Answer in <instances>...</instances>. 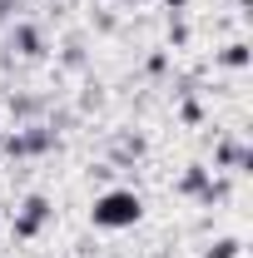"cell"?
<instances>
[{
  "mask_svg": "<svg viewBox=\"0 0 253 258\" xmlns=\"http://www.w3.org/2000/svg\"><path fill=\"white\" fill-rule=\"evenodd\" d=\"M139 214H144V204H139V194H129V189H114V194H99L95 199V228H134Z\"/></svg>",
  "mask_w": 253,
  "mask_h": 258,
  "instance_id": "obj_1",
  "label": "cell"
},
{
  "mask_svg": "<svg viewBox=\"0 0 253 258\" xmlns=\"http://www.w3.org/2000/svg\"><path fill=\"white\" fill-rule=\"evenodd\" d=\"M50 214H55V209H50V199H45V194H30V199H25V209H20V219H15V233H20V238H35L40 228L50 224Z\"/></svg>",
  "mask_w": 253,
  "mask_h": 258,
  "instance_id": "obj_2",
  "label": "cell"
},
{
  "mask_svg": "<svg viewBox=\"0 0 253 258\" xmlns=\"http://www.w3.org/2000/svg\"><path fill=\"white\" fill-rule=\"evenodd\" d=\"M5 149H10V154H45V149H55V129H25V134H10Z\"/></svg>",
  "mask_w": 253,
  "mask_h": 258,
  "instance_id": "obj_3",
  "label": "cell"
},
{
  "mask_svg": "<svg viewBox=\"0 0 253 258\" xmlns=\"http://www.w3.org/2000/svg\"><path fill=\"white\" fill-rule=\"evenodd\" d=\"M10 45H15V50H20L25 60H35V55H45V50H40V30H35V25H15V35H10Z\"/></svg>",
  "mask_w": 253,
  "mask_h": 258,
  "instance_id": "obj_4",
  "label": "cell"
},
{
  "mask_svg": "<svg viewBox=\"0 0 253 258\" xmlns=\"http://www.w3.org/2000/svg\"><path fill=\"white\" fill-rule=\"evenodd\" d=\"M219 164H228V169H243V164H248V149H243V144H219Z\"/></svg>",
  "mask_w": 253,
  "mask_h": 258,
  "instance_id": "obj_5",
  "label": "cell"
},
{
  "mask_svg": "<svg viewBox=\"0 0 253 258\" xmlns=\"http://www.w3.org/2000/svg\"><path fill=\"white\" fill-rule=\"evenodd\" d=\"M204 258H238V238H219V243H214Z\"/></svg>",
  "mask_w": 253,
  "mask_h": 258,
  "instance_id": "obj_6",
  "label": "cell"
},
{
  "mask_svg": "<svg viewBox=\"0 0 253 258\" xmlns=\"http://www.w3.org/2000/svg\"><path fill=\"white\" fill-rule=\"evenodd\" d=\"M219 60H223V64H248V50H243V45H228Z\"/></svg>",
  "mask_w": 253,
  "mask_h": 258,
  "instance_id": "obj_7",
  "label": "cell"
},
{
  "mask_svg": "<svg viewBox=\"0 0 253 258\" xmlns=\"http://www.w3.org/2000/svg\"><path fill=\"white\" fill-rule=\"evenodd\" d=\"M40 104H45V99H35V95H20V99H15V114H35Z\"/></svg>",
  "mask_w": 253,
  "mask_h": 258,
  "instance_id": "obj_8",
  "label": "cell"
},
{
  "mask_svg": "<svg viewBox=\"0 0 253 258\" xmlns=\"http://www.w3.org/2000/svg\"><path fill=\"white\" fill-rule=\"evenodd\" d=\"M5 15H10V0H0V20H5Z\"/></svg>",
  "mask_w": 253,
  "mask_h": 258,
  "instance_id": "obj_9",
  "label": "cell"
},
{
  "mask_svg": "<svg viewBox=\"0 0 253 258\" xmlns=\"http://www.w3.org/2000/svg\"><path fill=\"white\" fill-rule=\"evenodd\" d=\"M169 5H174V10H184V5H189V0H169Z\"/></svg>",
  "mask_w": 253,
  "mask_h": 258,
  "instance_id": "obj_10",
  "label": "cell"
}]
</instances>
